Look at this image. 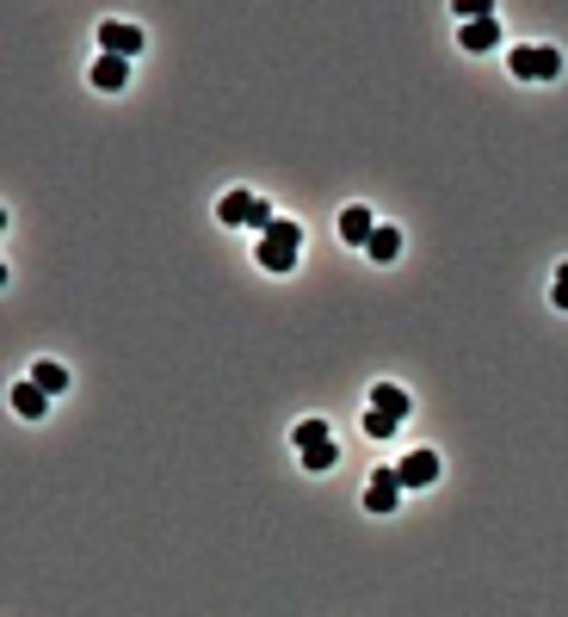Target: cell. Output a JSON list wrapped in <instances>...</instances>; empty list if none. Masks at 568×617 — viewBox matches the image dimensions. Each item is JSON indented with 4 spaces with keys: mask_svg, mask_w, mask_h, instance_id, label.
Wrapping results in <instances>:
<instances>
[{
    "mask_svg": "<svg viewBox=\"0 0 568 617\" xmlns=\"http://www.w3.org/2000/svg\"><path fill=\"white\" fill-rule=\"evenodd\" d=\"M507 68L519 81H556L562 75V50L556 44H519L513 56H507Z\"/></svg>",
    "mask_w": 568,
    "mask_h": 617,
    "instance_id": "cell-2",
    "label": "cell"
},
{
    "mask_svg": "<svg viewBox=\"0 0 568 617\" xmlns=\"http://www.w3.org/2000/svg\"><path fill=\"white\" fill-rule=\"evenodd\" d=\"M365 253H371L377 266H389V260H396V253H402V229H389V223H377V235H371V247H365Z\"/></svg>",
    "mask_w": 568,
    "mask_h": 617,
    "instance_id": "cell-13",
    "label": "cell"
},
{
    "mask_svg": "<svg viewBox=\"0 0 568 617\" xmlns=\"http://www.w3.org/2000/svg\"><path fill=\"white\" fill-rule=\"evenodd\" d=\"M365 432H371V439H389V432H396V420H383V414H365Z\"/></svg>",
    "mask_w": 568,
    "mask_h": 617,
    "instance_id": "cell-18",
    "label": "cell"
},
{
    "mask_svg": "<svg viewBox=\"0 0 568 617\" xmlns=\"http://www.w3.org/2000/svg\"><path fill=\"white\" fill-rule=\"evenodd\" d=\"M334 457H340L334 439H328V445H309V451H303V469H309V476H322V469H334Z\"/></svg>",
    "mask_w": 568,
    "mask_h": 617,
    "instance_id": "cell-15",
    "label": "cell"
},
{
    "mask_svg": "<svg viewBox=\"0 0 568 617\" xmlns=\"http://www.w3.org/2000/svg\"><path fill=\"white\" fill-rule=\"evenodd\" d=\"M217 223H229V229H260V235H266V223H272V204H266V198H254V192H223V204H217Z\"/></svg>",
    "mask_w": 568,
    "mask_h": 617,
    "instance_id": "cell-1",
    "label": "cell"
},
{
    "mask_svg": "<svg viewBox=\"0 0 568 617\" xmlns=\"http://www.w3.org/2000/svg\"><path fill=\"white\" fill-rule=\"evenodd\" d=\"M396 476H402V488H433V482H439V451H414V457H402Z\"/></svg>",
    "mask_w": 568,
    "mask_h": 617,
    "instance_id": "cell-7",
    "label": "cell"
},
{
    "mask_svg": "<svg viewBox=\"0 0 568 617\" xmlns=\"http://www.w3.org/2000/svg\"><path fill=\"white\" fill-rule=\"evenodd\" d=\"M550 303L568 309V266H556V284H550Z\"/></svg>",
    "mask_w": 568,
    "mask_h": 617,
    "instance_id": "cell-17",
    "label": "cell"
},
{
    "mask_svg": "<svg viewBox=\"0 0 568 617\" xmlns=\"http://www.w3.org/2000/svg\"><path fill=\"white\" fill-rule=\"evenodd\" d=\"M266 235H272V241H284V247H303V223H291V216H272Z\"/></svg>",
    "mask_w": 568,
    "mask_h": 617,
    "instance_id": "cell-14",
    "label": "cell"
},
{
    "mask_svg": "<svg viewBox=\"0 0 568 617\" xmlns=\"http://www.w3.org/2000/svg\"><path fill=\"white\" fill-rule=\"evenodd\" d=\"M297 266V247H284L272 235H260V272H291Z\"/></svg>",
    "mask_w": 568,
    "mask_h": 617,
    "instance_id": "cell-12",
    "label": "cell"
},
{
    "mask_svg": "<svg viewBox=\"0 0 568 617\" xmlns=\"http://www.w3.org/2000/svg\"><path fill=\"white\" fill-rule=\"evenodd\" d=\"M371 414H383V420H396V426H402V420L414 414L408 389H402V383H377V389H371Z\"/></svg>",
    "mask_w": 568,
    "mask_h": 617,
    "instance_id": "cell-8",
    "label": "cell"
},
{
    "mask_svg": "<svg viewBox=\"0 0 568 617\" xmlns=\"http://www.w3.org/2000/svg\"><path fill=\"white\" fill-rule=\"evenodd\" d=\"M309 445H328V420H297V451Z\"/></svg>",
    "mask_w": 568,
    "mask_h": 617,
    "instance_id": "cell-16",
    "label": "cell"
},
{
    "mask_svg": "<svg viewBox=\"0 0 568 617\" xmlns=\"http://www.w3.org/2000/svg\"><path fill=\"white\" fill-rule=\"evenodd\" d=\"M13 408H19L25 420H44V408H50V395H44L38 383H31V377H25V383H13Z\"/></svg>",
    "mask_w": 568,
    "mask_h": 617,
    "instance_id": "cell-11",
    "label": "cell"
},
{
    "mask_svg": "<svg viewBox=\"0 0 568 617\" xmlns=\"http://www.w3.org/2000/svg\"><path fill=\"white\" fill-rule=\"evenodd\" d=\"M402 476H396V463H377L371 469V488H365V513H377V519H389V513H396V506H402Z\"/></svg>",
    "mask_w": 568,
    "mask_h": 617,
    "instance_id": "cell-3",
    "label": "cell"
},
{
    "mask_svg": "<svg viewBox=\"0 0 568 617\" xmlns=\"http://www.w3.org/2000/svg\"><path fill=\"white\" fill-rule=\"evenodd\" d=\"M371 235H377V216H371L365 204H346V210H340V241H346V247H371Z\"/></svg>",
    "mask_w": 568,
    "mask_h": 617,
    "instance_id": "cell-6",
    "label": "cell"
},
{
    "mask_svg": "<svg viewBox=\"0 0 568 617\" xmlns=\"http://www.w3.org/2000/svg\"><path fill=\"white\" fill-rule=\"evenodd\" d=\"M31 383H38L50 402H56V395H68V371L56 365V358H38V365H31Z\"/></svg>",
    "mask_w": 568,
    "mask_h": 617,
    "instance_id": "cell-10",
    "label": "cell"
},
{
    "mask_svg": "<svg viewBox=\"0 0 568 617\" xmlns=\"http://www.w3.org/2000/svg\"><path fill=\"white\" fill-rule=\"evenodd\" d=\"M87 81H93L99 93H124V87H130V62H118V56H99Z\"/></svg>",
    "mask_w": 568,
    "mask_h": 617,
    "instance_id": "cell-9",
    "label": "cell"
},
{
    "mask_svg": "<svg viewBox=\"0 0 568 617\" xmlns=\"http://www.w3.org/2000/svg\"><path fill=\"white\" fill-rule=\"evenodd\" d=\"M136 50H142V25H124V19H105V25H99V56L130 62Z\"/></svg>",
    "mask_w": 568,
    "mask_h": 617,
    "instance_id": "cell-4",
    "label": "cell"
},
{
    "mask_svg": "<svg viewBox=\"0 0 568 617\" xmlns=\"http://www.w3.org/2000/svg\"><path fill=\"white\" fill-rule=\"evenodd\" d=\"M457 44H464L470 56H488L494 44H501V19L488 13V19H470V25H457Z\"/></svg>",
    "mask_w": 568,
    "mask_h": 617,
    "instance_id": "cell-5",
    "label": "cell"
}]
</instances>
